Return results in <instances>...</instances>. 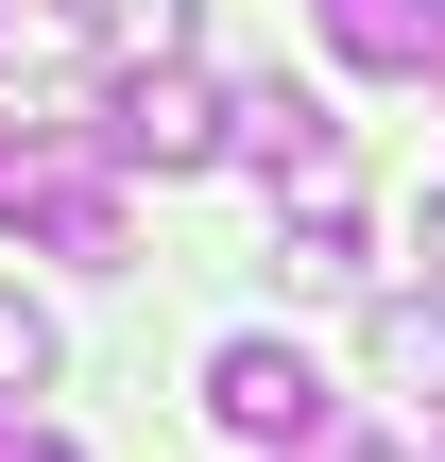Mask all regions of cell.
<instances>
[{
	"mask_svg": "<svg viewBox=\"0 0 445 462\" xmlns=\"http://www.w3.org/2000/svg\"><path fill=\"white\" fill-rule=\"evenodd\" d=\"M0 154H17V137H0Z\"/></svg>",
	"mask_w": 445,
	"mask_h": 462,
	"instance_id": "12",
	"label": "cell"
},
{
	"mask_svg": "<svg viewBox=\"0 0 445 462\" xmlns=\"http://www.w3.org/2000/svg\"><path fill=\"white\" fill-rule=\"evenodd\" d=\"M206 411H223L240 446L343 462V394H326V360H309V343H274V326H240V343H206Z\"/></svg>",
	"mask_w": 445,
	"mask_h": 462,
	"instance_id": "2",
	"label": "cell"
},
{
	"mask_svg": "<svg viewBox=\"0 0 445 462\" xmlns=\"http://www.w3.org/2000/svg\"><path fill=\"white\" fill-rule=\"evenodd\" d=\"M309 17H326V51L377 69V86H429L445 69V0H309Z\"/></svg>",
	"mask_w": 445,
	"mask_h": 462,
	"instance_id": "5",
	"label": "cell"
},
{
	"mask_svg": "<svg viewBox=\"0 0 445 462\" xmlns=\"http://www.w3.org/2000/svg\"><path fill=\"white\" fill-rule=\"evenodd\" d=\"M0 462H86V446H69V429H17V411H0Z\"/></svg>",
	"mask_w": 445,
	"mask_h": 462,
	"instance_id": "9",
	"label": "cell"
},
{
	"mask_svg": "<svg viewBox=\"0 0 445 462\" xmlns=\"http://www.w3.org/2000/svg\"><path fill=\"white\" fill-rule=\"evenodd\" d=\"M274 274H309V291H343V274H360V223H343V206H309V223L274 240Z\"/></svg>",
	"mask_w": 445,
	"mask_h": 462,
	"instance_id": "7",
	"label": "cell"
},
{
	"mask_svg": "<svg viewBox=\"0 0 445 462\" xmlns=\"http://www.w3.org/2000/svg\"><path fill=\"white\" fill-rule=\"evenodd\" d=\"M86 137H103L120 171H206V154H240V120H223V86H206V69H120Z\"/></svg>",
	"mask_w": 445,
	"mask_h": 462,
	"instance_id": "3",
	"label": "cell"
},
{
	"mask_svg": "<svg viewBox=\"0 0 445 462\" xmlns=\"http://www.w3.org/2000/svg\"><path fill=\"white\" fill-rule=\"evenodd\" d=\"M429 274H445V189H429Z\"/></svg>",
	"mask_w": 445,
	"mask_h": 462,
	"instance_id": "10",
	"label": "cell"
},
{
	"mask_svg": "<svg viewBox=\"0 0 445 462\" xmlns=\"http://www.w3.org/2000/svg\"><path fill=\"white\" fill-rule=\"evenodd\" d=\"M0 240H34V257H120L137 240V206H120V154L103 137H17L0 154Z\"/></svg>",
	"mask_w": 445,
	"mask_h": 462,
	"instance_id": "1",
	"label": "cell"
},
{
	"mask_svg": "<svg viewBox=\"0 0 445 462\" xmlns=\"http://www.w3.org/2000/svg\"><path fill=\"white\" fill-rule=\"evenodd\" d=\"M223 120H240V154L274 171V189H309V206H343V120H326V86H223Z\"/></svg>",
	"mask_w": 445,
	"mask_h": 462,
	"instance_id": "4",
	"label": "cell"
},
{
	"mask_svg": "<svg viewBox=\"0 0 445 462\" xmlns=\"http://www.w3.org/2000/svg\"><path fill=\"white\" fill-rule=\"evenodd\" d=\"M34 377H51V326H34V309L0 291V394H34Z\"/></svg>",
	"mask_w": 445,
	"mask_h": 462,
	"instance_id": "8",
	"label": "cell"
},
{
	"mask_svg": "<svg viewBox=\"0 0 445 462\" xmlns=\"http://www.w3.org/2000/svg\"><path fill=\"white\" fill-rule=\"evenodd\" d=\"M343 462H412V446H343Z\"/></svg>",
	"mask_w": 445,
	"mask_h": 462,
	"instance_id": "11",
	"label": "cell"
},
{
	"mask_svg": "<svg viewBox=\"0 0 445 462\" xmlns=\"http://www.w3.org/2000/svg\"><path fill=\"white\" fill-rule=\"evenodd\" d=\"M360 360H377L412 411H445V291H377V309H360Z\"/></svg>",
	"mask_w": 445,
	"mask_h": 462,
	"instance_id": "6",
	"label": "cell"
}]
</instances>
